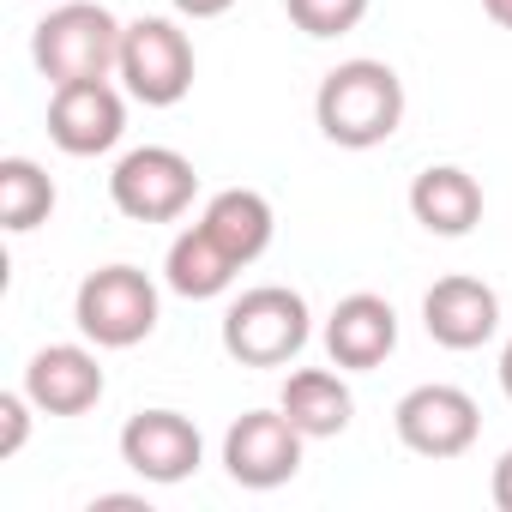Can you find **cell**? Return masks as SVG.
<instances>
[{
	"mask_svg": "<svg viewBox=\"0 0 512 512\" xmlns=\"http://www.w3.org/2000/svg\"><path fill=\"white\" fill-rule=\"evenodd\" d=\"M314 121L338 151H374L404 127V79L374 55L338 61L314 91Z\"/></svg>",
	"mask_w": 512,
	"mask_h": 512,
	"instance_id": "obj_1",
	"label": "cell"
},
{
	"mask_svg": "<svg viewBox=\"0 0 512 512\" xmlns=\"http://www.w3.org/2000/svg\"><path fill=\"white\" fill-rule=\"evenodd\" d=\"M121 37L127 25L103 0H61L31 31V61L49 85H79V79H109L121 67Z\"/></svg>",
	"mask_w": 512,
	"mask_h": 512,
	"instance_id": "obj_2",
	"label": "cell"
},
{
	"mask_svg": "<svg viewBox=\"0 0 512 512\" xmlns=\"http://www.w3.org/2000/svg\"><path fill=\"white\" fill-rule=\"evenodd\" d=\"M308 338H314V314H308L302 290H290V284L241 290L223 308V350L241 368H284L308 350Z\"/></svg>",
	"mask_w": 512,
	"mask_h": 512,
	"instance_id": "obj_3",
	"label": "cell"
},
{
	"mask_svg": "<svg viewBox=\"0 0 512 512\" xmlns=\"http://www.w3.org/2000/svg\"><path fill=\"white\" fill-rule=\"evenodd\" d=\"M73 320L85 332V344L97 350H133L157 332L163 320V296L139 266H97L79 296H73Z\"/></svg>",
	"mask_w": 512,
	"mask_h": 512,
	"instance_id": "obj_4",
	"label": "cell"
},
{
	"mask_svg": "<svg viewBox=\"0 0 512 512\" xmlns=\"http://www.w3.org/2000/svg\"><path fill=\"white\" fill-rule=\"evenodd\" d=\"M193 73H199V61H193V43H187V31H181L175 19H133V25H127L115 79L127 85L133 103H145V109H175V103L193 91Z\"/></svg>",
	"mask_w": 512,
	"mask_h": 512,
	"instance_id": "obj_5",
	"label": "cell"
},
{
	"mask_svg": "<svg viewBox=\"0 0 512 512\" xmlns=\"http://www.w3.org/2000/svg\"><path fill=\"white\" fill-rule=\"evenodd\" d=\"M193 193H199V169L175 145H139L109 175V199L133 223H175V217H187Z\"/></svg>",
	"mask_w": 512,
	"mask_h": 512,
	"instance_id": "obj_6",
	"label": "cell"
},
{
	"mask_svg": "<svg viewBox=\"0 0 512 512\" xmlns=\"http://www.w3.org/2000/svg\"><path fill=\"white\" fill-rule=\"evenodd\" d=\"M302 446H308V434H302L284 410H247V416H235L229 434H223V470H229L235 488L266 494V488L296 482Z\"/></svg>",
	"mask_w": 512,
	"mask_h": 512,
	"instance_id": "obj_7",
	"label": "cell"
},
{
	"mask_svg": "<svg viewBox=\"0 0 512 512\" xmlns=\"http://www.w3.org/2000/svg\"><path fill=\"white\" fill-rule=\"evenodd\" d=\"M392 428L398 440L416 452V458H464L482 434V410L464 386H446V380H428V386H410L392 410Z\"/></svg>",
	"mask_w": 512,
	"mask_h": 512,
	"instance_id": "obj_8",
	"label": "cell"
},
{
	"mask_svg": "<svg viewBox=\"0 0 512 512\" xmlns=\"http://www.w3.org/2000/svg\"><path fill=\"white\" fill-rule=\"evenodd\" d=\"M127 133V97L109 79H79V85H55L49 97V139L67 157H103L115 151Z\"/></svg>",
	"mask_w": 512,
	"mask_h": 512,
	"instance_id": "obj_9",
	"label": "cell"
},
{
	"mask_svg": "<svg viewBox=\"0 0 512 512\" xmlns=\"http://www.w3.org/2000/svg\"><path fill=\"white\" fill-rule=\"evenodd\" d=\"M199 458H205V440L181 410H139L121 428V464L139 482L175 488V482H187L199 470Z\"/></svg>",
	"mask_w": 512,
	"mask_h": 512,
	"instance_id": "obj_10",
	"label": "cell"
},
{
	"mask_svg": "<svg viewBox=\"0 0 512 512\" xmlns=\"http://www.w3.org/2000/svg\"><path fill=\"white\" fill-rule=\"evenodd\" d=\"M25 392L37 416H85L103 404V362L85 344H43L25 362Z\"/></svg>",
	"mask_w": 512,
	"mask_h": 512,
	"instance_id": "obj_11",
	"label": "cell"
},
{
	"mask_svg": "<svg viewBox=\"0 0 512 512\" xmlns=\"http://www.w3.org/2000/svg\"><path fill=\"white\" fill-rule=\"evenodd\" d=\"M392 350H398V308L386 296L356 290L326 314V356L344 374H374Z\"/></svg>",
	"mask_w": 512,
	"mask_h": 512,
	"instance_id": "obj_12",
	"label": "cell"
},
{
	"mask_svg": "<svg viewBox=\"0 0 512 512\" xmlns=\"http://www.w3.org/2000/svg\"><path fill=\"white\" fill-rule=\"evenodd\" d=\"M422 326L440 350H482L500 332V296L482 278L452 272L422 296Z\"/></svg>",
	"mask_w": 512,
	"mask_h": 512,
	"instance_id": "obj_13",
	"label": "cell"
},
{
	"mask_svg": "<svg viewBox=\"0 0 512 512\" xmlns=\"http://www.w3.org/2000/svg\"><path fill=\"white\" fill-rule=\"evenodd\" d=\"M410 217L440 235V241H458L482 223V181L458 163H428L416 181H410Z\"/></svg>",
	"mask_w": 512,
	"mask_h": 512,
	"instance_id": "obj_14",
	"label": "cell"
},
{
	"mask_svg": "<svg viewBox=\"0 0 512 512\" xmlns=\"http://www.w3.org/2000/svg\"><path fill=\"white\" fill-rule=\"evenodd\" d=\"M199 223L211 229V241L229 253L235 266H253V260H260V253L272 247V235H278V211H272V199H266V193H253V187H223V193H211L205 211H199Z\"/></svg>",
	"mask_w": 512,
	"mask_h": 512,
	"instance_id": "obj_15",
	"label": "cell"
},
{
	"mask_svg": "<svg viewBox=\"0 0 512 512\" xmlns=\"http://www.w3.org/2000/svg\"><path fill=\"white\" fill-rule=\"evenodd\" d=\"M278 410H284L308 440H338V434L350 428V416H356V398H350V386H344V368L332 362V368H296V374L284 380Z\"/></svg>",
	"mask_w": 512,
	"mask_h": 512,
	"instance_id": "obj_16",
	"label": "cell"
},
{
	"mask_svg": "<svg viewBox=\"0 0 512 512\" xmlns=\"http://www.w3.org/2000/svg\"><path fill=\"white\" fill-rule=\"evenodd\" d=\"M235 272H241V266L211 241L205 223L181 229V235L169 241V253H163V284H169L175 296H187V302H211V296H223V290L235 284Z\"/></svg>",
	"mask_w": 512,
	"mask_h": 512,
	"instance_id": "obj_17",
	"label": "cell"
},
{
	"mask_svg": "<svg viewBox=\"0 0 512 512\" xmlns=\"http://www.w3.org/2000/svg\"><path fill=\"white\" fill-rule=\"evenodd\" d=\"M49 217H55L49 169L31 163V157H7V163H0V229H7V235H31Z\"/></svg>",
	"mask_w": 512,
	"mask_h": 512,
	"instance_id": "obj_18",
	"label": "cell"
},
{
	"mask_svg": "<svg viewBox=\"0 0 512 512\" xmlns=\"http://www.w3.org/2000/svg\"><path fill=\"white\" fill-rule=\"evenodd\" d=\"M368 7L374 0H284V13H290V25L302 31V37H350L362 19H368Z\"/></svg>",
	"mask_w": 512,
	"mask_h": 512,
	"instance_id": "obj_19",
	"label": "cell"
},
{
	"mask_svg": "<svg viewBox=\"0 0 512 512\" xmlns=\"http://www.w3.org/2000/svg\"><path fill=\"white\" fill-rule=\"evenodd\" d=\"M31 392H0V458H19L25 452V434H31Z\"/></svg>",
	"mask_w": 512,
	"mask_h": 512,
	"instance_id": "obj_20",
	"label": "cell"
},
{
	"mask_svg": "<svg viewBox=\"0 0 512 512\" xmlns=\"http://www.w3.org/2000/svg\"><path fill=\"white\" fill-rule=\"evenodd\" d=\"M488 494H494L500 512H512V446L500 452V464H494V476H488Z\"/></svg>",
	"mask_w": 512,
	"mask_h": 512,
	"instance_id": "obj_21",
	"label": "cell"
},
{
	"mask_svg": "<svg viewBox=\"0 0 512 512\" xmlns=\"http://www.w3.org/2000/svg\"><path fill=\"white\" fill-rule=\"evenodd\" d=\"M169 7H175L181 19H223L235 0H169Z\"/></svg>",
	"mask_w": 512,
	"mask_h": 512,
	"instance_id": "obj_22",
	"label": "cell"
},
{
	"mask_svg": "<svg viewBox=\"0 0 512 512\" xmlns=\"http://www.w3.org/2000/svg\"><path fill=\"white\" fill-rule=\"evenodd\" d=\"M482 13H488L500 31H512V0H482Z\"/></svg>",
	"mask_w": 512,
	"mask_h": 512,
	"instance_id": "obj_23",
	"label": "cell"
},
{
	"mask_svg": "<svg viewBox=\"0 0 512 512\" xmlns=\"http://www.w3.org/2000/svg\"><path fill=\"white\" fill-rule=\"evenodd\" d=\"M500 392L512 398V338H506V350H500Z\"/></svg>",
	"mask_w": 512,
	"mask_h": 512,
	"instance_id": "obj_24",
	"label": "cell"
}]
</instances>
